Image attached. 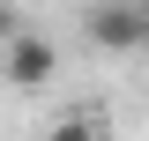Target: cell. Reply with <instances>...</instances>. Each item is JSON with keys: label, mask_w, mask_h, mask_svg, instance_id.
<instances>
[{"label": "cell", "mask_w": 149, "mask_h": 141, "mask_svg": "<svg viewBox=\"0 0 149 141\" xmlns=\"http://www.w3.org/2000/svg\"><path fill=\"white\" fill-rule=\"evenodd\" d=\"M82 30L97 52H134V45H149V0H97Z\"/></svg>", "instance_id": "1"}, {"label": "cell", "mask_w": 149, "mask_h": 141, "mask_svg": "<svg viewBox=\"0 0 149 141\" xmlns=\"http://www.w3.org/2000/svg\"><path fill=\"white\" fill-rule=\"evenodd\" d=\"M0 67H8V89H45V82H52V67H60V59H52V45H45L37 30H22L15 45L0 52Z\"/></svg>", "instance_id": "2"}, {"label": "cell", "mask_w": 149, "mask_h": 141, "mask_svg": "<svg viewBox=\"0 0 149 141\" xmlns=\"http://www.w3.org/2000/svg\"><path fill=\"white\" fill-rule=\"evenodd\" d=\"M45 141H104V126H97V119H60Z\"/></svg>", "instance_id": "3"}, {"label": "cell", "mask_w": 149, "mask_h": 141, "mask_svg": "<svg viewBox=\"0 0 149 141\" xmlns=\"http://www.w3.org/2000/svg\"><path fill=\"white\" fill-rule=\"evenodd\" d=\"M22 37V22H15V8H8V0H0V52H8V45H15Z\"/></svg>", "instance_id": "4"}, {"label": "cell", "mask_w": 149, "mask_h": 141, "mask_svg": "<svg viewBox=\"0 0 149 141\" xmlns=\"http://www.w3.org/2000/svg\"><path fill=\"white\" fill-rule=\"evenodd\" d=\"M0 82H8V67H0Z\"/></svg>", "instance_id": "5"}]
</instances>
